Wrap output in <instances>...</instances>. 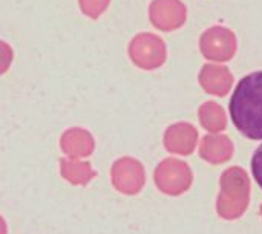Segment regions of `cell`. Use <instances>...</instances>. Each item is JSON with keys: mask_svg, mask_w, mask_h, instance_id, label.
Segmentation results:
<instances>
[{"mask_svg": "<svg viewBox=\"0 0 262 234\" xmlns=\"http://www.w3.org/2000/svg\"><path fill=\"white\" fill-rule=\"evenodd\" d=\"M201 49L207 58L229 60L235 52V37L224 28H212L201 38Z\"/></svg>", "mask_w": 262, "mask_h": 234, "instance_id": "cell-2", "label": "cell"}, {"mask_svg": "<svg viewBox=\"0 0 262 234\" xmlns=\"http://www.w3.org/2000/svg\"><path fill=\"white\" fill-rule=\"evenodd\" d=\"M252 175L258 185L262 189V144L256 149L253 158H252Z\"/></svg>", "mask_w": 262, "mask_h": 234, "instance_id": "cell-3", "label": "cell"}, {"mask_svg": "<svg viewBox=\"0 0 262 234\" xmlns=\"http://www.w3.org/2000/svg\"><path fill=\"white\" fill-rule=\"evenodd\" d=\"M230 116L236 129L249 139H262V72L239 80L232 100Z\"/></svg>", "mask_w": 262, "mask_h": 234, "instance_id": "cell-1", "label": "cell"}]
</instances>
